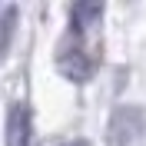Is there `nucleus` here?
Instances as JSON below:
<instances>
[{"label": "nucleus", "instance_id": "nucleus-1", "mask_svg": "<svg viewBox=\"0 0 146 146\" xmlns=\"http://www.w3.org/2000/svg\"><path fill=\"white\" fill-rule=\"evenodd\" d=\"M7 146H30V110L27 103H13L7 110Z\"/></svg>", "mask_w": 146, "mask_h": 146}, {"label": "nucleus", "instance_id": "nucleus-2", "mask_svg": "<svg viewBox=\"0 0 146 146\" xmlns=\"http://www.w3.org/2000/svg\"><path fill=\"white\" fill-rule=\"evenodd\" d=\"M56 66H60L63 76H70L73 83H86L90 73H93V63H90V56L83 53V50H60Z\"/></svg>", "mask_w": 146, "mask_h": 146}, {"label": "nucleus", "instance_id": "nucleus-3", "mask_svg": "<svg viewBox=\"0 0 146 146\" xmlns=\"http://www.w3.org/2000/svg\"><path fill=\"white\" fill-rule=\"evenodd\" d=\"M100 13H103L100 3H76V7L70 10V27H73V33H83Z\"/></svg>", "mask_w": 146, "mask_h": 146}, {"label": "nucleus", "instance_id": "nucleus-4", "mask_svg": "<svg viewBox=\"0 0 146 146\" xmlns=\"http://www.w3.org/2000/svg\"><path fill=\"white\" fill-rule=\"evenodd\" d=\"M66 146H86V143H66Z\"/></svg>", "mask_w": 146, "mask_h": 146}]
</instances>
